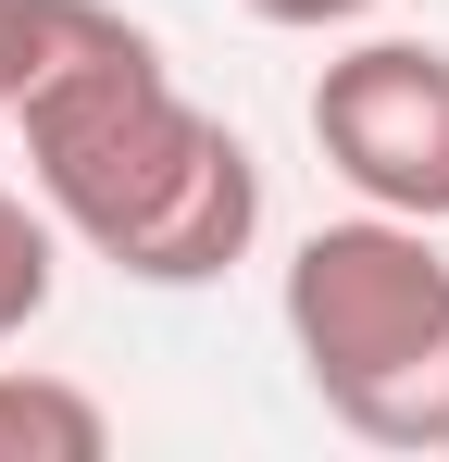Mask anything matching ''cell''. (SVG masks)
<instances>
[{"instance_id": "3957f363", "label": "cell", "mask_w": 449, "mask_h": 462, "mask_svg": "<svg viewBox=\"0 0 449 462\" xmlns=\"http://www.w3.org/2000/svg\"><path fill=\"white\" fill-rule=\"evenodd\" d=\"M312 151L374 213L449 226V51L437 38H350L312 76Z\"/></svg>"}, {"instance_id": "8992f818", "label": "cell", "mask_w": 449, "mask_h": 462, "mask_svg": "<svg viewBox=\"0 0 449 462\" xmlns=\"http://www.w3.org/2000/svg\"><path fill=\"white\" fill-rule=\"evenodd\" d=\"M63 13H75V0H0V113L38 88L50 51H63Z\"/></svg>"}, {"instance_id": "6da1fadb", "label": "cell", "mask_w": 449, "mask_h": 462, "mask_svg": "<svg viewBox=\"0 0 449 462\" xmlns=\"http://www.w3.org/2000/svg\"><path fill=\"white\" fill-rule=\"evenodd\" d=\"M13 125H25V188L50 200V226L87 237L113 275L213 288L224 263H250V237H262L250 138L175 88L162 38L125 25L113 0L63 13V51L13 100Z\"/></svg>"}, {"instance_id": "52a82bcc", "label": "cell", "mask_w": 449, "mask_h": 462, "mask_svg": "<svg viewBox=\"0 0 449 462\" xmlns=\"http://www.w3.org/2000/svg\"><path fill=\"white\" fill-rule=\"evenodd\" d=\"M262 25H288V38H325V25H362L374 0H250Z\"/></svg>"}, {"instance_id": "5b68a950", "label": "cell", "mask_w": 449, "mask_h": 462, "mask_svg": "<svg viewBox=\"0 0 449 462\" xmlns=\"http://www.w3.org/2000/svg\"><path fill=\"white\" fill-rule=\"evenodd\" d=\"M50 288H63V226H50V200L0 188V350L50 312Z\"/></svg>"}, {"instance_id": "7a4b0ae2", "label": "cell", "mask_w": 449, "mask_h": 462, "mask_svg": "<svg viewBox=\"0 0 449 462\" xmlns=\"http://www.w3.org/2000/svg\"><path fill=\"white\" fill-rule=\"evenodd\" d=\"M288 350L362 450H449V250L412 213H337L288 250Z\"/></svg>"}, {"instance_id": "277c9868", "label": "cell", "mask_w": 449, "mask_h": 462, "mask_svg": "<svg viewBox=\"0 0 449 462\" xmlns=\"http://www.w3.org/2000/svg\"><path fill=\"white\" fill-rule=\"evenodd\" d=\"M113 450V412L75 375H25L0 363V462H100Z\"/></svg>"}]
</instances>
